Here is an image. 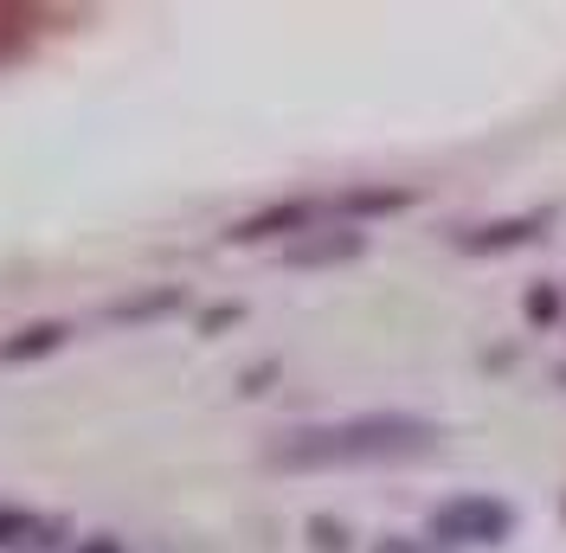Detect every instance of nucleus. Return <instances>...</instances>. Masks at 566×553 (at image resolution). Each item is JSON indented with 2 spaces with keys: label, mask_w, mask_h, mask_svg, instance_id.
<instances>
[{
  "label": "nucleus",
  "mask_w": 566,
  "mask_h": 553,
  "mask_svg": "<svg viewBox=\"0 0 566 553\" xmlns=\"http://www.w3.org/2000/svg\"><path fill=\"white\" fill-rule=\"evenodd\" d=\"M438 450V425L419 413H354L335 425H310L271 445L277 470H354V463H412Z\"/></svg>",
  "instance_id": "nucleus-1"
},
{
  "label": "nucleus",
  "mask_w": 566,
  "mask_h": 553,
  "mask_svg": "<svg viewBox=\"0 0 566 553\" xmlns=\"http://www.w3.org/2000/svg\"><path fill=\"white\" fill-rule=\"evenodd\" d=\"M515 528H522L515 502H502L490 489H463V495L431 509V541L438 547H509Z\"/></svg>",
  "instance_id": "nucleus-2"
},
{
  "label": "nucleus",
  "mask_w": 566,
  "mask_h": 553,
  "mask_svg": "<svg viewBox=\"0 0 566 553\" xmlns=\"http://www.w3.org/2000/svg\"><path fill=\"white\" fill-rule=\"evenodd\" d=\"M322 212H328V200H271V207L245 212L232 232H226V244H264V239H303V232H316Z\"/></svg>",
  "instance_id": "nucleus-3"
},
{
  "label": "nucleus",
  "mask_w": 566,
  "mask_h": 553,
  "mask_svg": "<svg viewBox=\"0 0 566 553\" xmlns=\"http://www.w3.org/2000/svg\"><path fill=\"white\" fill-rule=\"evenodd\" d=\"M547 226H554V207L502 212V219H490V226H470V232H458V251H470V258H502V251L541 244V239H547Z\"/></svg>",
  "instance_id": "nucleus-4"
},
{
  "label": "nucleus",
  "mask_w": 566,
  "mask_h": 553,
  "mask_svg": "<svg viewBox=\"0 0 566 553\" xmlns=\"http://www.w3.org/2000/svg\"><path fill=\"white\" fill-rule=\"evenodd\" d=\"M367 251V232L360 226H316V232H303V239L283 244V258L296 264V271H322V264H354Z\"/></svg>",
  "instance_id": "nucleus-5"
},
{
  "label": "nucleus",
  "mask_w": 566,
  "mask_h": 553,
  "mask_svg": "<svg viewBox=\"0 0 566 553\" xmlns=\"http://www.w3.org/2000/svg\"><path fill=\"white\" fill-rule=\"evenodd\" d=\"M65 541V521L39 515V509H13L0 502V553H52Z\"/></svg>",
  "instance_id": "nucleus-6"
},
{
  "label": "nucleus",
  "mask_w": 566,
  "mask_h": 553,
  "mask_svg": "<svg viewBox=\"0 0 566 553\" xmlns=\"http://www.w3.org/2000/svg\"><path fill=\"white\" fill-rule=\"evenodd\" d=\"M328 207L342 212L348 226H360V219H392V212L419 207V187H348V194H335Z\"/></svg>",
  "instance_id": "nucleus-7"
},
{
  "label": "nucleus",
  "mask_w": 566,
  "mask_h": 553,
  "mask_svg": "<svg viewBox=\"0 0 566 553\" xmlns=\"http://www.w3.org/2000/svg\"><path fill=\"white\" fill-rule=\"evenodd\" d=\"M187 303V290L180 283H161V290H129V296H116L104 310L109 328H136V322H161V315H175Z\"/></svg>",
  "instance_id": "nucleus-8"
},
{
  "label": "nucleus",
  "mask_w": 566,
  "mask_h": 553,
  "mask_svg": "<svg viewBox=\"0 0 566 553\" xmlns=\"http://www.w3.org/2000/svg\"><path fill=\"white\" fill-rule=\"evenodd\" d=\"M71 342L65 322H27V328H13L7 342H0V367H27V361H45V354H59Z\"/></svg>",
  "instance_id": "nucleus-9"
},
{
  "label": "nucleus",
  "mask_w": 566,
  "mask_h": 553,
  "mask_svg": "<svg viewBox=\"0 0 566 553\" xmlns=\"http://www.w3.org/2000/svg\"><path fill=\"white\" fill-rule=\"evenodd\" d=\"M560 310H566L560 283H534L528 296H522V315H528V322H541V328H547V322H560Z\"/></svg>",
  "instance_id": "nucleus-10"
},
{
  "label": "nucleus",
  "mask_w": 566,
  "mask_h": 553,
  "mask_svg": "<svg viewBox=\"0 0 566 553\" xmlns=\"http://www.w3.org/2000/svg\"><path fill=\"white\" fill-rule=\"evenodd\" d=\"M374 553H424L419 541H406V534H387V541H374Z\"/></svg>",
  "instance_id": "nucleus-11"
},
{
  "label": "nucleus",
  "mask_w": 566,
  "mask_h": 553,
  "mask_svg": "<svg viewBox=\"0 0 566 553\" xmlns=\"http://www.w3.org/2000/svg\"><path fill=\"white\" fill-rule=\"evenodd\" d=\"M310 534H322V547H328V553H342V528H335V521H316Z\"/></svg>",
  "instance_id": "nucleus-12"
},
{
  "label": "nucleus",
  "mask_w": 566,
  "mask_h": 553,
  "mask_svg": "<svg viewBox=\"0 0 566 553\" xmlns=\"http://www.w3.org/2000/svg\"><path fill=\"white\" fill-rule=\"evenodd\" d=\"M77 553H123V541H109V534H91V541H84Z\"/></svg>",
  "instance_id": "nucleus-13"
}]
</instances>
